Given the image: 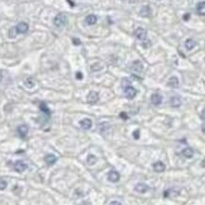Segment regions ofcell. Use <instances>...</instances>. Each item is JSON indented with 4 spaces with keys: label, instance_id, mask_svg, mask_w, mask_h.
Masks as SVG:
<instances>
[{
    "label": "cell",
    "instance_id": "30",
    "mask_svg": "<svg viewBox=\"0 0 205 205\" xmlns=\"http://www.w3.org/2000/svg\"><path fill=\"white\" fill-rule=\"evenodd\" d=\"M201 120H205V108L201 111Z\"/></svg>",
    "mask_w": 205,
    "mask_h": 205
},
{
    "label": "cell",
    "instance_id": "2",
    "mask_svg": "<svg viewBox=\"0 0 205 205\" xmlns=\"http://www.w3.org/2000/svg\"><path fill=\"white\" fill-rule=\"evenodd\" d=\"M124 95H125L126 98L130 99V100L133 99L137 94V90L131 85L124 87Z\"/></svg>",
    "mask_w": 205,
    "mask_h": 205
},
{
    "label": "cell",
    "instance_id": "23",
    "mask_svg": "<svg viewBox=\"0 0 205 205\" xmlns=\"http://www.w3.org/2000/svg\"><path fill=\"white\" fill-rule=\"evenodd\" d=\"M87 164L89 165H94L97 163V158L95 157L94 155H89L87 157Z\"/></svg>",
    "mask_w": 205,
    "mask_h": 205
},
{
    "label": "cell",
    "instance_id": "5",
    "mask_svg": "<svg viewBox=\"0 0 205 205\" xmlns=\"http://www.w3.org/2000/svg\"><path fill=\"white\" fill-rule=\"evenodd\" d=\"M15 30H16L17 33L24 34V33H26L29 31V25L26 22H20V23H18L16 25Z\"/></svg>",
    "mask_w": 205,
    "mask_h": 205
},
{
    "label": "cell",
    "instance_id": "28",
    "mask_svg": "<svg viewBox=\"0 0 205 205\" xmlns=\"http://www.w3.org/2000/svg\"><path fill=\"white\" fill-rule=\"evenodd\" d=\"M133 136H134V138H135L136 140L139 139V138H140V131H139V130H135L134 133H133Z\"/></svg>",
    "mask_w": 205,
    "mask_h": 205
},
{
    "label": "cell",
    "instance_id": "29",
    "mask_svg": "<svg viewBox=\"0 0 205 205\" xmlns=\"http://www.w3.org/2000/svg\"><path fill=\"white\" fill-rule=\"evenodd\" d=\"M76 78H77L78 80H82L83 79V74H82L80 71L76 73Z\"/></svg>",
    "mask_w": 205,
    "mask_h": 205
},
{
    "label": "cell",
    "instance_id": "25",
    "mask_svg": "<svg viewBox=\"0 0 205 205\" xmlns=\"http://www.w3.org/2000/svg\"><path fill=\"white\" fill-rule=\"evenodd\" d=\"M16 34H17V32H16V30H15V27L12 28L11 30L9 31V36H10V38H13V37H15Z\"/></svg>",
    "mask_w": 205,
    "mask_h": 205
},
{
    "label": "cell",
    "instance_id": "18",
    "mask_svg": "<svg viewBox=\"0 0 205 205\" xmlns=\"http://www.w3.org/2000/svg\"><path fill=\"white\" fill-rule=\"evenodd\" d=\"M184 45H185V48H186L188 51H191V50H193L195 47H196L197 43H196V41H195V40H193V39L189 38V39H187L186 41H185Z\"/></svg>",
    "mask_w": 205,
    "mask_h": 205
},
{
    "label": "cell",
    "instance_id": "37",
    "mask_svg": "<svg viewBox=\"0 0 205 205\" xmlns=\"http://www.w3.org/2000/svg\"><path fill=\"white\" fill-rule=\"evenodd\" d=\"M201 166H202L203 168H205V159L202 160V163H201Z\"/></svg>",
    "mask_w": 205,
    "mask_h": 205
},
{
    "label": "cell",
    "instance_id": "36",
    "mask_svg": "<svg viewBox=\"0 0 205 205\" xmlns=\"http://www.w3.org/2000/svg\"><path fill=\"white\" fill-rule=\"evenodd\" d=\"M2 78H3V72L2 70H0V81L2 80Z\"/></svg>",
    "mask_w": 205,
    "mask_h": 205
},
{
    "label": "cell",
    "instance_id": "4",
    "mask_svg": "<svg viewBox=\"0 0 205 205\" xmlns=\"http://www.w3.org/2000/svg\"><path fill=\"white\" fill-rule=\"evenodd\" d=\"M14 170L18 173H23L24 171H26L28 168V165L23 162V160H16L13 164Z\"/></svg>",
    "mask_w": 205,
    "mask_h": 205
},
{
    "label": "cell",
    "instance_id": "22",
    "mask_svg": "<svg viewBox=\"0 0 205 205\" xmlns=\"http://www.w3.org/2000/svg\"><path fill=\"white\" fill-rule=\"evenodd\" d=\"M132 70L135 71H141L143 70V65L140 61H135L132 64Z\"/></svg>",
    "mask_w": 205,
    "mask_h": 205
},
{
    "label": "cell",
    "instance_id": "33",
    "mask_svg": "<svg viewBox=\"0 0 205 205\" xmlns=\"http://www.w3.org/2000/svg\"><path fill=\"white\" fill-rule=\"evenodd\" d=\"M189 17H190V15H189V14L187 13V14H185V15L183 16V19H184V20H188V19H189Z\"/></svg>",
    "mask_w": 205,
    "mask_h": 205
},
{
    "label": "cell",
    "instance_id": "34",
    "mask_svg": "<svg viewBox=\"0 0 205 205\" xmlns=\"http://www.w3.org/2000/svg\"><path fill=\"white\" fill-rule=\"evenodd\" d=\"M73 42H75L76 44H75V45H79V44H80V41L79 40H78V39H73Z\"/></svg>",
    "mask_w": 205,
    "mask_h": 205
},
{
    "label": "cell",
    "instance_id": "9",
    "mask_svg": "<svg viewBox=\"0 0 205 205\" xmlns=\"http://www.w3.org/2000/svg\"><path fill=\"white\" fill-rule=\"evenodd\" d=\"M17 132H18L19 136H20L21 138H26V136L28 135V132H29L28 125H26V124L19 125L17 127Z\"/></svg>",
    "mask_w": 205,
    "mask_h": 205
},
{
    "label": "cell",
    "instance_id": "10",
    "mask_svg": "<svg viewBox=\"0 0 205 205\" xmlns=\"http://www.w3.org/2000/svg\"><path fill=\"white\" fill-rule=\"evenodd\" d=\"M162 102H163L162 95H160L158 93H154L151 96V102H152L154 105H159L162 104Z\"/></svg>",
    "mask_w": 205,
    "mask_h": 205
},
{
    "label": "cell",
    "instance_id": "35",
    "mask_svg": "<svg viewBox=\"0 0 205 205\" xmlns=\"http://www.w3.org/2000/svg\"><path fill=\"white\" fill-rule=\"evenodd\" d=\"M201 130H202L203 133H205V124H202V126H201Z\"/></svg>",
    "mask_w": 205,
    "mask_h": 205
},
{
    "label": "cell",
    "instance_id": "11",
    "mask_svg": "<svg viewBox=\"0 0 205 205\" xmlns=\"http://www.w3.org/2000/svg\"><path fill=\"white\" fill-rule=\"evenodd\" d=\"M153 169L155 172H157V173L163 172L165 170V164L163 162H157L153 164Z\"/></svg>",
    "mask_w": 205,
    "mask_h": 205
},
{
    "label": "cell",
    "instance_id": "8",
    "mask_svg": "<svg viewBox=\"0 0 205 205\" xmlns=\"http://www.w3.org/2000/svg\"><path fill=\"white\" fill-rule=\"evenodd\" d=\"M148 189H149L148 185L145 184V183H143V182L138 183V184H137L136 186H135V188H134V190H135L136 192L141 193V194H144V193H145V192H147Z\"/></svg>",
    "mask_w": 205,
    "mask_h": 205
},
{
    "label": "cell",
    "instance_id": "12",
    "mask_svg": "<svg viewBox=\"0 0 205 205\" xmlns=\"http://www.w3.org/2000/svg\"><path fill=\"white\" fill-rule=\"evenodd\" d=\"M56 160H57V158L52 154H48L45 157V163L48 165V166L54 164L56 163Z\"/></svg>",
    "mask_w": 205,
    "mask_h": 205
},
{
    "label": "cell",
    "instance_id": "6",
    "mask_svg": "<svg viewBox=\"0 0 205 205\" xmlns=\"http://www.w3.org/2000/svg\"><path fill=\"white\" fill-rule=\"evenodd\" d=\"M86 99H87V102H89V104L94 105L99 100V94L97 93V92H95V91H90L89 93V95H87Z\"/></svg>",
    "mask_w": 205,
    "mask_h": 205
},
{
    "label": "cell",
    "instance_id": "31",
    "mask_svg": "<svg viewBox=\"0 0 205 205\" xmlns=\"http://www.w3.org/2000/svg\"><path fill=\"white\" fill-rule=\"evenodd\" d=\"M109 205H122V204H121L119 201H112Z\"/></svg>",
    "mask_w": 205,
    "mask_h": 205
},
{
    "label": "cell",
    "instance_id": "26",
    "mask_svg": "<svg viewBox=\"0 0 205 205\" xmlns=\"http://www.w3.org/2000/svg\"><path fill=\"white\" fill-rule=\"evenodd\" d=\"M8 186V183L6 180H4L2 179H0V190H5Z\"/></svg>",
    "mask_w": 205,
    "mask_h": 205
},
{
    "label": "cell",
    "instance_id": "3",
    "mask_svg": "<svg viewBox=\"0 0 205 205\" xmlns=\"http://www.w3.org/2000/svg\"><path fill=\"white\" fill-rule=\"evenodd\" d=\"M134 34H135L136 38H138L139 40H141V42L147 39V37H146V36H147V32H146V31L143 28L136 29V31H134Z\"/></svg>",
    "mask_w": 205,
    "mask_h": 205
},
{
    "label": "cell",
    "instance_id": "19",
    "mask_svg": "<svg viewBox=\"0 0 205 205\" xmlns=\"http://www.w3.org/2000/svg\"><path fill=\"white\" fill-rule=\"evenodd\" d=\"M197 12L199 15H205V1L199 2L197 5Z\"/></svg>",
    "mask_w": 205,
    "mask_h": 205
},
{
    "label": "cell",
    "instance_id": "15",
    "mask_svg": "<svg viewBox=\"0 0 205 205\" xmlns=\"http://www.w3.org/2000/svg\"><path fill=\"white\" fill-rule=\"evenodd\" d=\"M167 85L170 87H172V89H177V87H179V79L177 77H171L170 79L168 80Z\"/></svg>",
    "mask_w": 205,
    "mask_h": 205
},
{
    "label": "cell",
    "instance_id": "32",
    "mask_svg": "<svg viewBox=\"0 0 205 205\" xmlns=\"http://www.w3.org/2000/svg\"><path fill=\"white\" fill-rule=\"evenodd\" d=\"M122 118H124V119H127V116H126V114L124 113V112H123V113H121V115H120Z\"/></svg>",
    "mask_w": 205,
    "mask_h": 205
},
{
    "label": "cell",
    "instance_id": "21",
    "mask_svg": "<svg viewBox=\"0 0 205 205\" xmlns=\"http://www.w3.org/2000/svg\"><path fill=\"white\" fill-rule=\"evenodd\" d=\"M34 85H35V82H34V80L31 77H29L25 80V86L28 87V89H32Z\"/></svg>",
    "mask_w": 205,
    "mask_h": 205
},
{
    "label": "cell",
    "instance_id": "17",
    "mask_svg": "<svg viewBox=\"0 0 205 205\" xmlns=\"http://www.w3.org/2000/svg\"><path fill=\"white\" fill-rule=\"evenodd\" d=\"M96 22H97V16L94 15V14H89V15H87L86 17V23L87 25L92 26V25H94V24H96Z\"/></svg>",
    "mask_w": 205,
    "mask_h": 205
},
{
    "label": "cell",
    "instance_id": "20",
    "mask_svg": "<svg viewBox=\"0 0 205 205\" xmlns=\"http://www.w3.org/2000/svg\"><path fill=\"white\" fill-rule=\"evenodd\" d=\"M182 155L184 156L185 158L190 159V158H192L194 156V150L192 148H190V147H187V148H185V149L182 150Z\"/></svg>",
    "mask_w": 205,
    "mask_h": 205
},
{
    "label": "cell",
    "instance_id": "14",
    "mask_svg": "<svg viewBox=\"0 0 205 205\" xmlns=\"http://www.w3.org/2000/svg\"><path fill=\"white\" fill-rule=\"evenodd\" d=\"M170 105L173 107H179L182 105V100H180L179 96H173V97H171V99H170Z\"/></svg>",
    "mask_w": 205,
    "mask_h": 205
},
{
    "label": "cell",
    "instance_id": "16",
    "mask_svg": "<svg viewBox=\"0 0 205 205\" xmlns=\"http://www.w3.org/2000/svg\"><path fill=\"white\" fill-rule=\"evenodd\" d=\"M151 12H152V11H151V9L149 6H144L141 8V12H140V15L143 16V17H148L150 16Z\"/></svg>",
    "mask_w": 205,
    "mask_h": 205
},
{
    "label": "cell",
    "instance_id": "24",
    "mask_svg": "<svg viewBox=\"0 0 205 205\" xmlns=\"http://www.w3.org/2000/svg\"><path fill=\"white\" fill-rule=\"evenodd\" d=\"M40 108H41V110H42L43 112H45V113H46L47 115H50V114H51L50 109L48 108L47 105H46V104H44V102H42V104L40 105Z\"/></svg>",
    "mask_w": 205,
    "mask_h": 205
},
{
    "label": "cell",
    "instance_id": "1",
    "mask_svg": "<svg viewBox=\"0 0 205 205\" xmlns=\"http://www.w3.org/2000/svg\"><path fill=\"white\" fill-rule=\"evenodd\" d=\"M53 23L57 28H63L67 23V16L65 13H58L53 19Z\"/></svg>",
    "mask_w": 205,
    "mask_h": 205
},
{
    "label": "cell",
    "instance_id": "7",
    "mask_svg": "<svg viewBox=\"0 0 205 205\" xmlns=\"http://www.w3.org/2000/svg\"><path fill=\"white\" fill-rule=\"evenodd\" d=\"M107 179L111 182H117L120 179V174L115 170H111L108 173V175H107Z\"/></svg>",
    "mask_w": 205,
    "mask_h": 205
},
{
    "label": "cell",
    "instance_id": "13",
    "mask_svg": "<svg viewBox=\"0 0 205 205\" xmlns=\"http://www.w3.org/2000/svg\"><path fill=\"white\" fill-rule=\"evenodd\" d=\"M80 126L83 128V129H85V130H87V129H89L91 127V125H92V122L90 119H84V120H82L80 121Z\"/></svg>",
    "mask_w": 205,
    "mask_h": 205
},
{
    "label": "cell",
    "instance_id": "27",
    "mask_svg": "<svg viewBox=\"0 0 205 205\" xmlns=\"http://www.w3.org/2000/svg\"><path fill=\"white\" fill-rule=\"evenodd\" d=\"M141 45H143L144 48H149V47L151 46V42H150L149 40H147V39H146V40L143 41V44H141Z\"/></svg>",
    "mask_w": 205,
    "mask_h": 205
}]
</instances>
